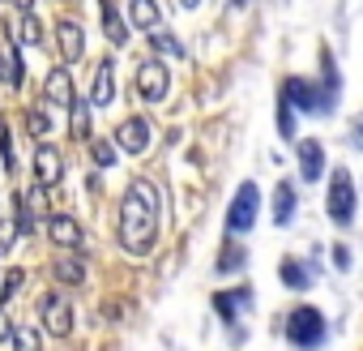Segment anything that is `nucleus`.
Instances as JSON below:
<instances>
[{"mask_svg": "<svg viewBox=\"0 0 363 351\" xmlns=\"http://www.w3.org/2000/svg\"><path fill=\"white\" fill-rule=\"evenodd\" d=\"M158 189L150 180H133L120 198V215H116V240L128 257H150L154 240H158Z\"/></svg>", "mask_w": 363, "mask_h": 351, "instance_id": "1", "label": "nucleus"}, {"mask_svg": "<svg viewBox=\"0 0 363 351\" xmlns=\"http://www.w3.org/2000/svg\"><path fill=\"white\" fill-rule=\"evenodd\" d=\"M282 334H286V342H291L295 351H320L325 338H329V321H325V313H320L316 304H295V308L286 313Z\"/></svg>", "mask_w": 363, "mask_h": 351, "instance_id": "2", "label": "nucleus"}, {"mask_svg": "<svg viewBox=\"0 0 363 351\" xmlns=\"http://www.w3.org/2000/svg\"><path fill=\"white\" fill-rule=\"evenodd\" d=\"M354 210H359V189H354V176L346 167L329 171V193H325V215L333 227H350L354 223Z\"/></svg>", "mask_w": 363, "mask_h": 351, "instance_id": "3", "label": "nucleus"}, {"mask_svg": "<svg viewBox=\"0 0 363 351\" xmlns=\"http://www.w3.org/2000/svg\"><path fill=\"white\" fill-rule=\"evenodd\" d=\"M257 219H261V189H257V180H244L227 206V236H248L257 227Z\"/></svg>", "mask_w": 363, "mask_h": 351, "instance_id": "4", "label": "nucleus"}, {"mask_svg": "<svg viewBox=\"0 0 363 351\" xmlns=\"http://www.w3.org/2000/svg\"><path fill=\"white\" fill-rule=\"evenodd\" d=\"M278 94L295 107V116H325L320 86H316V82H308V77H299V73H291V77L282 82V90H278Z\"/></svg>", "mask_w": 363, "mask_h": 351, "instance_id": "5", "label": "nucleus"}, {"mask_svg": "<svg viewBox=\"0 0 363 351\" xmlns=\"http://www.w3.org/2000/svg\"><path fill=\"white\" fill-rule=\"evenodd\" d=\"M39 321H43V330H48L52 338H69V334H73V325H77L73 304H69L60 291H48V296L39 300Z\"/></svg>", "mask_w": 363, "mask_h": 351, "instance_id": "6", "label": "nucleus"}, {"mask_svg": "<svg viewBox=\"0 0 363 351\" xmlns=\"http://www.w3.org/2000/svg\"><path fill=\"white\" fill-rule=\"evenodd\" d=\"M167 90H171V69H167L158 56H145V60L137 65V94H141L145 103H162Z\"/></svg>", "mask_w": 363, "mask_h": 351, "instance_id": "7", "label": "nucleus"}, {"mask_svg": "<svg viewBox=\"0 0 363 351\" xmlns=\"http://www.w3.org/2000/svg\"><path fill=\"white\" fill-rule=\"evenodd\" d=\"M111 141H116V150H124V154H145L150 141H154V129H150L145 116H124V120L116 124Z\"/></svg>", "mask_w": 363, "mask_h": 351, "instance_id": "8", "label": "nucleus"}, {"mask_svg": "<svg viewBox=\"0 0 363 351\" xmlns=\"http://www.w3.org/2000/svg\"><path fill=\"white\" fill-rule=\"evenodd\" d=\"M295 163H299V180H303V185H316V180H325V171H329L325 141H316V137H303V141H295Z\"/></svg>", "mask_w": 363, "mask_h": 351, "instance_id": "9", "label": "nucleus"}, {"mask_svg": "<svg viewBox=\"0 0 363 351\" xmlns=\"http://www.w3.org/2000/svg\"><path fill=\"white\" fill-rule=\"evenodd\" d=\"M35 180L43 189H56L65 180V154H60L56 141H39L35 146Z\"/></svg>", "mask_w": 363, "mask_h": 351, "instance_id": "10", "label": "nucleus"}, {"mask_svg": "<svg viewBox=\"0 0 363 351\" xmlns=\"http://www.w3.org/2000/svg\"><path fill=\"white\" fill-rule=\"evenodd\" d=\"M56 43H60V65L73 69L86 56V31H82V22L77 18H60L56 22Z\"/></svg>", "mask_w": 363, "mask_h": 351, "instance_id": "11", "label": "nucleus"}, {"mask_svg": "<svg viewBox=\"0 0 363 351\" xmlns=\"http://www.w3.org/2000/svg\"><path fill=\"white\" fill-rule=\"evenodd\" d=\"M210 304H214V313L223 317V325L235 330V317H244V313L252 308V287H227V291H214Z\"/></svg>", "mask_w": 363, "mask_h": 351, "instance_id": "12", "label": "nucleus"}, {"mask_svg": "<svg viewBox=\"0 0 363 351\" xmlns=\"http://www.w3.org/2000/svg\"><path fill=\"white\" fill-rule=\"evenodd\" d=\"M48 240H52L56 249H69V253H82V249H86V232H82V223L69 219V215H48Z\"/></svg>", "mask_w": 363, "mask_h": 351, "instance_id": "13", "label": "nucleus"}, {"mask_svg": "<svg viewBox=\"0 0 363 351\" xmlns=\"http://www.w3.org/2000/svg\"><path fill=\"white\" fill-rule=\"evenodd\" d=\"M43 99H48L52 107H65V112L77 103V86H73L69 65H56V69L48 73V82H43Z\"/></svg>", "mask_w": 363, "mask_h": 351, "instance_id": "14", "label": "nucleus"}, {"mask_svg": "<svg viewBox=\"0 0 363 351\" xmlns=\"http://www.w3.org/2000/svg\"><path fill=\"white\" fill-rule=\"evenodd\" d=\"M274 210H269V219H274V227H291L295 223V215H299V193H295V185L291 180H278L274 185V202H269Z\"/></svg>", "mask_w": 363, "mask_h": 351, "instance_id": "15", "label": "nucleus"}, {"mask_svg": "<svg viewBox=\"0 0 363 351\" xmlns=\"http://www.w3.org/2000/svg\"><path fill=\"white\" fill-rule=\"evenodd\" d=\"M52 274H56V283H65V287H82L90 270H86V257H82V253L56 249V257H52Z\"/></svg>", "mask_w": 363, "mask_h": 351, "instance_id": "16", "label": "nucleus"}, {"mask_svg": "<svg viewBox=\"0 0 363 351\" xmlns=\"http://www.w3.org/2000/svg\"><path fill=\"white\" fill-rule=\"evenodd\" d=\"M124 22L133 26V31H158V22H162V9H158V0H128L124 5Z\"/></svg>", "mask_w": 363, "mask_h": 351, "instance_id": "17", "label": "nucleus"}, {"mask_svg": "<svg viewBox=\"0 0 363 351\" xmlns=\"http://www.w3.org/2000/svg\"><path fill=\"white\" fill-rule=\"evenodd\" d=\"M278 279H282V287H291V291H308V287L316 283V274H312V266H308L303 257H282V261H278Z\"/></svg>", "mask_w": 363, "mask_h": 351, "instance_id": "18", "label": "nucleus"}, {"mask_svg": "<svg viewBox=\"0 0 363 351\" xmlns=\"http://www.w3.org/2000/svg\"><path fill=\"white\" fill-rule=\"evenodd\" d=\"M99 22H103L111 48H124V43H128V22H124V14H120L116 0H99Z\"/></svg>", "mask_w": 363, "mask_h": 351, "instance_id": "19", "label": "nucleus"}, {"mask_svg": "<svg viewBox=\"0 0 363 351\" xmlns=\"http://www.w3.org/2000/svg\"><path fill=\"white\" fill-rule=\"evenodd\" d=\"M0 77H5L9 90H22V86H26V65H22V56H18V43H13V39L0 43Z\"/></svg>", "mask_w": 363, "mask_h": 351, "instance_id": "20", "label": "nucleus"}, {"mask_svg": "<svg viewBox=\"0 0 363 351\" xmlns=\"http://www.w3.org/2000/svg\"><path fill=\"white\" fill-rule=\"evenodd\" d=\"M111 99H116V65L103 60L90 82V107H111Z\"/></svg>", "mask_w": 363, "mask_h": 351, "instance_id": "21", "label": "nucleus"}, {"mask_svg": "<svg viewBox=\"0 0 363 351\" xmlns=\"http://www.w3.org/2000/svg\"><path fill=\"white\" fill-rule=\"evenodd\" d=\"M337 69H333V56L329 52H320V103H325V116H333V107H337Z\"/></svg>", "mask_w": 363, "mask_h": 351, "instance_id": "22", "label": "nucleus"}, {"mask_svg": "<svg viewBox=\"0 0 363 351\" xmlns=\"http://www.w3.org/2000/svg\"><path fill=\"white\" fill-rule=\"evenodd\" d=\"M244 266H248V249H244V244H235V236H227V240H223V249H218L214 270H218V274H240Z\"/></svg>", "mask_w": 363, "mask_h": 351, "instance_id": "23", "label": "nucleus"}, {"mask_svg": "<svg viewBox=\"0 0 363 351\" xmlns=\"http://www.w3.org/2000/svg\"><path fill=\"white\" fill-rule=\"evenodd\" d=\"M69 129L77 141H94V129H90V103H73L69 107Z\"/></svg>", "mask_w": 363, "mask_h": 351, "instance_id": "24", "label": "nucleus"}, {"mask_svg": "<svg viewBox=\"0 0 363 351\" xmlns=\"http://www.w3.org/2000/svg\"><path fill=\"white\" fill-rule=\"evenodd\" d=\"M18 48H43V22L35 14H22V26H18Z\"/></svg>", "mask_w": 363, "mask_h": 351, "instance_id": "25", "label": "nucleus"}, {"mask_svg": "<svg viewBox=\"0 0 363 351\" xmlns=\"http://www.w3.org/2000/svg\"><path fill=\"white\" fill-rule=\"evenodd\" d=\"M274 116H278V137H282V141H299V129H295V107H291L282 94H278Z\"/></svg>", "mask_w": 363, "mask_h": 351, "instance_id": "26", "label": "nucleus"}, {"mask_svg": "<svg viewBox=\"0 0 363 351\" xmlns=\"http://www.w3.org/2000/svg\"><path fill=\"white\" fill-rule=\"evenodd\" d=\"M90 158H94V167H99V171H107V167H116L120 150H116V141H111V137H94V141H90Z\"/></svg>", "mask_w": 363, "mask_h": 351, "instance_id": "27", "label": "nucleus"}, {"mask_svg": "<svg viewBox=\"0 0 363 351\" xmlns=\"http://www.w3.org/2000/svg\"><path fill=\"white\" fill-rule=\"evenodd\" d=\"M150 48H154V56H171V60L184 56V43H179L171 31H154V35H150Z\"/></svg>", "mask_w": 363, "mask_h": 351, "instance_id": "28", "label": "nucleus"}, {"mask_svg": "<svg viewBox=\"0 0 363 351\" xmlns=\"http://www.w3.org/2000/svg\"><path fill=\"white\" fill-rule=\"evenodd\" d=\"M0 279H5V283H0V308H9V300L26 287V270H5Z\"/></svg>", "mask_w": 363, "mask_h": 351, "instance_id": "29", "label": "nucleus"}, {"mask_svg": "<svg viewBox=\"0 0 363 351\" xmlns=\"http://www.w3.org/2000/svg\"><path fill=\"white\" fill-rule=\"evenodd\" d=\"M18 351H43V334L35 325H13V338H9Z\"/></svg>", "mask_w": 363, "mask_h": 351, "instance_id": "30", "label": "nucleus"}, {"mask_svg": "<svg viewBox=\"0 0 363 351\" xmlns=\"http://www.w3.org/2000/svg\"><path fill=\"white\" fill-rule=\"evenodd\" d=\"M26 133L30 137H48L52 133V116L43 107H26Z\"/></svg>", "mask_w": 363, "mask_h": 351, "instance_id": "31", "label": "nucleus"}, {"mask_svg": "<svg viewBox=\"0 0 363 351\" xmlns=\"http://www.w3.org/2000/svg\"><path fill=\"white\" fill-rule=\"evenodd\" d=\"M22 206H26V210H30V215L39 219V215L48 210V189H43V185L35 180V185H30V193H22Z\"/></svg>", "mask_w": 363, "mask_h": 351, "instance_id": "32", "label": "nucleus"}, {"mask_svg": "<svg viewBox=\"0 0 363 351\" xmlns=\"http://www.w3.org/2000/svg\"><path fill=\"white\" fill-rule=\"evenodd\" d=\"M0 163H5V176H13V171H18V158H13V137H9V129H0Z\"/></svg>", "mask_w": 363, "mask_h": 351, "instance_id": "33", "label": "nucleus"}, {"mask_svg": "<svg viewBox=\"0 0 363 351\" xmlns=\"http://www.w3.org/2000/svg\"><path fill=\"white\" fill-rule=\"evenodd\" d=\"M13 338V321H9V308H0V342Z\"/></svg>", "mask_w": 363, "mask_h": 351, "instance_id": "34", "label": "nucleus"}, {"mask_svg": "<svg viewBox=\"0 0 363 351\" xmlns=\"http://www.w3.org/2000/svg\"><path fill=\"white\" fill-rule=\"evenodd\" d=\"M333 266H337V270H346V266H350V249H346V244H337V249H333Z\"/></svg>", "mask_w": 363, "mask_h": 351, "instance_id": "35", "label": "nucleus"}, {"mask_svg": "<svg viewBox=\"0 0 363 351\" xmlns=\"http://www.w3.org/2000/svg\"><path fill=\"white\" fill-rule=\"evenodd\" d=\"M9 5H18V14H35V0H9Z\"/></svg>", "mask_w": 363, "mask_h": 351, "instance_id": "36", "label": "nucleus"}, {"mask_svg": "<svg viewBox=\"0 0 363 351\" xmlns=\"http://www.w3.org/2000/svg\"><path fill=\"white\" fill-rule=\"evenodd\" d=\"M354 146H359V150H363V116H359V120H354Z\"/></svg>", "mask_w": 363, "mask_h": 351, "instance_id": "37", "label": "nucleus"}, {"mask_svg": "<svg viewBox=\"0 0 363 351\" xmlns=\"http://www.w3.org/2000/svg\"><path fill=\"white\" fill-rule=\"evenodd\" d=\"M227 9H231V14H240V9H248V0H227Z\"/></svg>", "mask_w": 363, "mask_h": 351, "instance_id": "38", "label": "nucleus"}, {"mask_svg": "<svg viewBox=\"0 0 363 351\" xmlns=\"http://www.w3.org/2000/svg\"><path fill=\"white\" fill-rule=\"evenodd\" d=\"M179 5H184V9H201V5H206V0H179Z\"/></svg>", "mask_w": 363, "mask_h": 351, "instance_id": "39", "label": "nucleus"}, {"mask_svg": "<svg viewBox=\"0 0 363 351\" xmlns=\"http://www.w3.org/2000/svg\"><path fill=\"white\" fill-rule=\"evenodd\" d=\"M0 129H5V116H0Z\"/></svg>", "mask_w": 363, "mask_h": 351, "instance_id": "40", "label": "nucleus"}, {"mask_svg": "<svg viewBox=\"0 0 363 351\" xmlns=\"http://www.w3.org/2000/svg\"><path fill=\"white\" fill-rule=\"evenodd\" d=\"M60 5H65V0H60Z\"/></svg>", "mask_w": 363, "mask_h": 351, "instance_id": "41", "label": "nucleus"}]
</instances>
